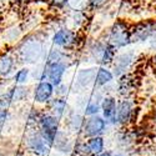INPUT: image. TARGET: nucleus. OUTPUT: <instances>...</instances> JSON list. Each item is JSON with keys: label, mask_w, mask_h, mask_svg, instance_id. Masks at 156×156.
Masks as SVG:
<instances>
[{"label": "nucleus", "mask_w": 156, "mask_h": 156, "mask_svg": "<svg viewBox=\"0 0 156 156\" xmlns=\"http://www.w3.org/2000/svg\"><path fill=\"white\" fill-rule=\"evenodd\" d=\"M116 105H118V96H116L115 94H105V96L102 98V101H101L100 115L112 127H114V122H115Z\"/></svg>", "instance_id": "obj_16"}, {"label": "nucleus", "mask_w": 156, "mask_h": 156, "mask_svg": "<svg viewBox=\"0 0 156 156\" xmlns=\"http://www.w3.org/2000/svg\"><path fill=\"white\" fill-rule=\"evenodd\" d=\"M70 110V105L68 98H61V96H54V99L48 104V111L51 112L54 116H56L58 119L61 121L66 116V114Z\"/></svg>", "instance_id": "obj_18"}, {"label": "nucleus", "mask_w": 156, "mask_h": 156, "mask_svg": "<svg viewBox=\"0 0 156 156\" xmlns=\"http://www.w3.org/2000/svg\"><path fill=\"white\" fill-rule=\"evenodd\" d=\"M75 147V140L71 139V134L66 130H60L56 135L55 142L53 145V149H55L58 152H61L64 155H73Z\"/></svg>", "instance_id": "obj_17"}, {"label": "nucleus", "mask_w": 156, "mask_h": 156, "mask_svg": "<svg viewBox=\"0 0 156 156\" xmlns=\"http://www.w3.org/2000/svg\"><path fill=\"white\" fill-rule=\"evenodd\" d=\"M30 74H31V71H30L29 68H21V69H19V70L15 73V75H14V81H15L18 85H23V84H25V83H28Z\"/></svg>", "instance_id": "obj_24"}, {"label": "nucleus", "mask_w": 156, "mask_h": 156, "mask_svg": "<svg viewBox=\"0 0 156 156\" xmlns=\"http://www.w3.org/2000/svg\"><path fill=\"white\" fill-rule=\"evenodd\" d=\"M149 46H150V49H152L154 51H156V35H155L152 39H150V41H149Z\"/></svg>", "instance_id": "obj_29"}, {"label": "nucleus", "mask_w": 156, "mask_h": 156, "mask_svg": "<svg viewBox=\"0 0 156 156\" xmlns=\"http://www.w3.org/2000/svg\"><path fill=\"white\" fill-rule=\"evenodd\" d=\"M131 27L133 24L129 20L118 18L102 33V39L118 51L122 49H127L133 45Z\"/></svg>", "instance_id": "obj_1"}, {"label": "nucleus", "mask_w": 156, "mask_h": 156, "mask_svg": "<svg viewBox=\"0 0 156 156\" xmlns=\"http://www.w3.org/2000/svg\"><path fill=\"white\" fill-rule=\"evenodd\" d=\"M110 4V0H86L84 4V9L89 14H94V12L104 10Z\"/></svg>", "instance_id": "obj_23"}, {"label": "nucleus", "mask_w": 156, "mask_h": 156, "mask_svg": "<svg viewBox=\"0 0 156 156\" xmlns=\"http://www.w3.org/2000/svg\"><path fill=\"white\" fill-rule=\"evenodd\" d=\"M51 44L69 53H75L83 46L85 48L86 40L80 30H75L70 27H61L54 31L51 36Z\"/></svg>", "instance_id": "obj_4"}, {"label": "nucleus", "mask_w": 156, "mask_h": 156, "mask_svg": "<svg viewBox=\"0 0 156 156\" xmlns=\"http://www.w3.org/2000/svg\"><path fill=\"white\" fill-rule=\"evenodd\" d=\"M29 95V91H28V89L27 87H24L21 85H18L15 87H12L10 89V91L6 94L8 99L10 100V102H14V101H24V100H27Z\"/></svg>", "instance_id": "obj_22"}, {"label": "nucleus", "mask_w": 156, "mask_h": 156, "mask_svg": "<svg viewBox=\"0 0 156 156\" xmlns=\"http://www.w3.org/2000/svg\"><path fill=\"white\" fill-rule=\"evenodd\" d=\"M25 146H27V150L31 152L34 156H45L51 149L37 129L33 130L27 135Z\"/></svg>", "instance_id": "obj_11"}, {"label": "nucleus", "mask_w": 156, "mask_h": 156, "mask_svg": "<svg viewBox=\"0 0 156 156\" xmlns=\"http://www.w3.org/2000/svg\"><path fill=\"white\" fill-rule=\"evenodd\" d=\"M96 71L98 66L93 65V66H86L81 68L76 71L74 81L70 85L71 86V93H83L85 94L86 91H90L95 87V77H96Z\"/></svg>", "instance_id": "obj_7"}, {"label": "nucleus", "mask_w": 156, "mask_h": 156, "mask_svg": "<svg viewBox=\"0 0 156 156\" xmlns=\"http://www.w3.org/2000/svg\"><path fill=\"white\" fill-rule=\"evenodd\" d=\"M136 104L133 98H118V105H116L115 122L114 127H127L135 121L137 114Z\"/></svg>", "instance_id": "obj_5"}, {"label": "nucleus", "mask_w": 156, "mask_h": 156, "mask_svg": "<svg viewBox=\"0 0 156 156\" xmlns=\"http://www.w3.org/2000/svg\"><path fill=\"white\" fill-rule=\"evenodd\" d=\"M136 60H137L136 51L129 49V48L119 50L118 54H116V56H115V59H114V62L110 66L116 79H118L119 76L129 74L130 71H131L134 65L136 64Z\"/></svg>", "instance_id": "obj_8"}, {"label": "nucleus", "mask_w": 156, "mask_h": 156, "mask_svg": "<svg viewBox=\"0 0 156 156\" xmlns=\"http://www.w3.org/2000/svg\"><path fill=\"white\" fill-rule=\"evenodd\" d=\"M45 64L46 66V80H49L55 87L64 83L65 74L68 73V69L73 65V62L69 61H58V62H51Z\"/></svg>", "instance_id": "obj_13"}, {"label": "nucleus", "mask_w": 156, "mask_h": 156, "mask_svg": "<svg viewBox=\"0 0 156 156\" xmlns=\"http://www.w3.org/2000/svg\"><path fill=\"white\" fill-rule=\"evenodd\" d=\"M36 129L40 131V134L43 135V137L48 142V145L53 149L56 135L61 130V120L58 119L56 116H54L51 112H49L48 110L41 111L37 125H36Z\"/></svg>", "instance_id": "obj_6"}, {"label": "nucleus", "mask_w": 156, "mask_h": 156, "mask_svg": "<svg viewBox=\"0 0 156 156\" xmlns=\"http://www.w3.org/2000/svg\"><path fill=\"white\" fill-rule=\"evenodd\" d=\"M48 3L55 9H65L69 5V0H48Z\"/></svg>", "instance_id": "obj_27"}, {"label": "nucleus", "mask_w": 156, "mask_h": 156, "mask_svg": "<svg viewBox=\"0 0 156 156\" xmlns=\"http://www.w3.org/2000/svg\"><path fill=\"white\" fill-rule=\"evenodd\" d=\"M115 156H127V154L124 150H118V151H115Z\"/></svg>", "instance_id": "obj_31"}, {"label": "nucleus", "mask_w": 156, "mask_h": 156, "mask_svg": "<svg viewBox=\"0 0 156 156\" xmlns=\"http://www.w3.org/2000/svg\"><path fill=\"white\" fill-rule=\"evenodd\" d=\"M115 80H116V77L110 66H98L94 89H104V87L114 84Z\"/></svg>", "instance_id": "obj_19"}, {"label": "nucleus", "mask_w": 156, "mask_h": 156, "mask_svg": "<svg viewBox=\"0 0 156 156\" xmlns=\"http://www.w3.org/2000/svg\"><path fill=\"white\" fill-rule=\"evenodd\" d=\"M116 54L118 50L106 43L102 37L91 39L85 44V56L96 66H111Z\"/></svg>", "instance_id": "obj_2"}, {"label": "nucleus", "mask_w": 156, "mask_h": 156, "mask_svg": "<svg viewBox=\"0 0 156 156\" xmlns=\"http://www.w3.org/2000/svg\"><path fill=\"white\" fill-rule=\"evenodd\" d=\"M136 90V80L131 73L119 76L115 80V95L118 98H131Z\"/></svg>", "instance_id": "obj_15"}, {"label": "nucleus", "mask_w": 156, "mask_h": 156, "mask_svg": "<svg viewBox=\"0 0 156 156\" xmlns=\"http://www.w3.org/2000/svg\"><path fill=\"white\" fill-rule=\"evenodd\" d=\"M96 156H115V151L106 149V150H104L102 152H100V154H99V155H96Z\"/></svg>", "instance_id": "obj_28"}, {"label": "nucleus", "mask_w": 156, "mask_h": 156, "mask_svg": "<svg viewBox=\"0 0 156 156\" xmlns=\"http://www.w3.org/2000/svg\"><path fill=\"white\" fill-rule=\"evenodd\" d=\"M71 94V86L65 84V81L62 84H60L59 86L55 87V96H61V98H69V95Z\"/></svg>", "instance_id": "obj_25"}, {"label": "nucleus", "mask_w": 156, "mask_h": 156, "mask_svg": "<svg viewBox=\"0 0 156 156\" xmlns=\"http://www.w3.org/2000/svg\"><path fill=\"white\" fill-rule=\"evenodd\" d=\"M133 44H145L156 35V19H145L133 24Z\"/></svg>", "instance_id": "obj_9"}, {"label": "nucleus", "mask_w": 156, "mask_h": 156, "mask_svg": "<svg viewBox=\"0 0 156 156\" xmlns=\"http://www.w3.org/2000/svg\"><path fill=\"white\" fill-rule=\"evenodd\" d=\"M85 119H86V116L84 115L83 111L70 108L69 112L66 114V116H65L64 120H62L65 130H66L68 133H70L71 135H76L77 137L81 136Z\"/></svg>", "instance_id": "obj_12"}, {"label": "nucleus", "mask_w": 156, "mask_h": 156, "mask_svg": "<svg viewBox=\"0 0 156 156\" xmlns=\"http://www.w3.org/2000/svg\"><path fill=\"white\" fill-rule=\"evenodd\" d=\"M34 79L39 83V81H44L46 80V66H45V64L40 65V66H37V69L31 74Z\"/></svg>", "instance_id": "obj_26"}, {"label": "nucleus", "mask_w": 156, "mask_h": 156, "mask_svg": "<svg viewBox=\"0 0 156 156\" xmlns=\"http://www.w3.org/2000/svg\"><path fill=\"white\" fill-rule=\"evenodd\" d=\"M109 126H110L109 122L100 114L89 116V118L85 119L81 137L86 139V137H93V136H104L108 133Z\"/></svg>", "instance_id": "obj_10"}, {"label": "nucleus", "mask_w": 156, "mask_h": 156, "mask_svg": "<svg viewBox=\"0 0 156 156\" xmlns=\"http://www.w3.org/2000/svg\"><path fill=\"white\" fill-rule=\"evenodd\" d=\"M48 51L45 50V41L36 35H29L20 41L16 54L18 59L29 65L39 64L43 59H45Z\"/></svg>", "instance_id": "obj_3"}, {"label": "nucleus", "mask_w": 156, "mask_h": 156, "mask_svg": "<svg viewBox=\"0 0 156 156\" xmlns=\"http://www.w3.org/2000/svg\"><path fill=\"white\" fill-rule=\"evenodd\" d=\"M151 65H152V70H154L155 77H156V51H155V54H154L152 58H151Z\"/></svg>", "instance_id": "obj_30"}, {"label": "nucleus", "mask_w": 156, "mask_h": 156, "mask_svg": "<svg viewBox=\"0 0 156 156\" xmlns=\"http://www.w3.org/2000/svg\"><path fill=\"white\" fill-rule=\"evenodd\" d=\"M15 58L10 54H4L0 56V77H8L15 68Z\"/></svg>", "instance_id": "obj_21"}, {"label": "nucleus", "mask_w": 156, "mask_h": 156, "mask_svg": "<svg viewBox=\"0 0 156 156\" xmlns=\"http://www.w3.org/2000/svg\"><path fill=\"white\" fill-rule=\"evenodd\" d=\"M135 140H136V137L133 131H130L127 129H121V131L118 133V136L115 139V144L118 145L119 150L127 151L134 145Z\"/></svg>", "instance_id": "obj_20"}, {"label": "nucleus", "mask_w": 156, "mask_h": 156, "mask_svg": "<svg viewBox=\"0 0 156 156\" xmlns=\"http://www.w3.org/2000/svg\"><path fill=\"white\" fill-rule=\"evenodd\" d=\"M55 96V86L49 80L39 81L33 90V100L37 105H48Z\"/></svg>", "instance_id": "obj_14"}]
</instances>
